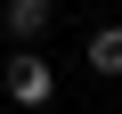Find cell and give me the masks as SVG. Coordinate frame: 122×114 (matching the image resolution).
<instances>
[{"label":"cell","instance_id":"3","mask_svg":"<svg viewBox=\"0 0 122 114\" xmlns=\"http://www.w3.org/2000/svg\"><path fill=\"white\" fill-rule=\"evenodd\" d=\"M90 73L98 82H122V25H98L90 33Z\"/></svg>","mask_w":122,"mask_h":114},{"label":"cell","instance_id":"1","mask_svg":"<svg viewBox=\"0 0 122 114\" xmlns=\"http://www.w3.org/2000/svg\"><path fill=\"white\" fill-rule=\"evenodd\" d=\"M0 90H8V106L41 114V106L57 98V65H49L41 49H8V65H0Z\"/></svg>","mask_w":122,"mask_h":114},{"label":"cell","instance_id":"2","mask_svg":"<svg viewBox=\"0 0 122 114\" xmlns=\"http://www.w3.org/2000/svg\"><path fill=\"white\" fill-rule=\"evenodd\" d=\"M49 16H57V0H0V33H8L16 49H41Z\"/></svg>","mask_w":122,"mask_h":114}]
</instances>
